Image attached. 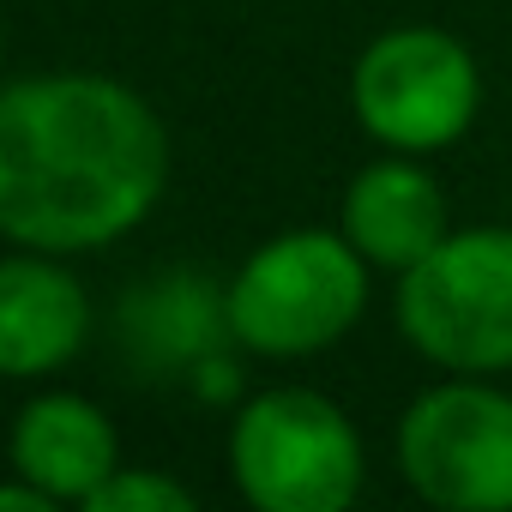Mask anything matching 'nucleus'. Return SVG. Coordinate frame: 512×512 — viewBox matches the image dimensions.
I'll list each match as a JSON object with an SVG mask.
<instances>
[{"instance_id":"nucleus-1","label":"nucleus","mask_w":512,"mask_h":512,"mask_svg":"<svg viewBox=\"0 0 512 512\" xmlns=\"http://www.w3.org/2000/svg\"><path fill=\"white\" fill-rule=\"evenodd\" d=\"M169 187V127L109 73L0 85V235L37 253H103Z\"/></svg>"},{"instance_id":"nucleus-2","label":"nucleus","mask_w":512,"mask_h":512,"mask_svg":"<svg viewBox=\"0 0 512 512\" xmlns=\"http://www.w3.org/2000/svg\"><path fill=\"white\" fill-rule=\"evenodd\" d=\"M368 272L374 266L344 241V229H284L229 272V332L247 356H320L362 320Z\"/></svg>"},{"instance_id":"nucleus-3","label":"nucleus","mask_w":512,"mask_h":512,"mask_svg":"<svg viewBox=\"0 0 512 512\" xmlns=\"http://www.w3.org/2000/svg\"><path fill=\"white\" fill-rule=\"evenodd\" d=\"M398 338L446 374H506L512 368V229L470 223L392 290Z\"/></svg>"},{"instance_id":"nucleus-4","label":"nucleus","mask_w":512,"mask_h":512,"mask_svg":"<svg viewBox=\"0 0 512 512\" xmlns=\"http://www.w3.org/2000/svg\"><path fill=\"white\" fill-rule=\"evenodd\" d=\"M229 476L260 512H344L362 494V434L314 386H266L229 416Z\"/></svg>"},{"instance_id":"nucleus-5","label":"nucleus","mask_w":512,"mask_h":512,"mask_svg":"<svg viewBox=\"0 0 512 512\" xmlns=\"http://www.w3.org/2000/svg\"><path fill=\"white\" fill-rule=\"evenodd\" d=\"M476 109V55L440 25H392L350 67V115L380 151L434 157L470 133Z\"/></svg>"},{"instance_id":"nucleus-6","label":"nucleus","mask_w":512,"mask_h":512,"mask_svg":"<svg viewBox=\"0 0 512 512\" xmlns=\"http://www.w3.org/2000/svg\"><path fill=\"white\" fill-rule=\"evenodd\" d=\"M398 476L440 512H512V392L494 374H446L392 434Z\"/></svg>"},{"instance_id":"nucleus-7","label":"nucleus","mask_w":512,"mask_h":512,"mask_svg":"<svg viewBox=\"0 0 512 512\" xmlns=\"http://www.w3.org/2000/svg\"><path fill=\"white\" fill-rule=\"evenodd\" d=\"M109 344L139 386H187L193 398H229L241 386L223 290L193 266L133 284L109 314Z\"/></svg>"},{"instance_id":"nucleus-8","label":"nucleus","mask_w":512,"mask_h":512,"mask_svg":"<svg viewBox=\"0 0 512 512\" xmlns=\"http://www.w3.org/2000/svg\"><path fill=\"white\" fill-rule=\"evenodd\" d=\"M91 296L61 253L19 247L0 260V380H49L91 344Z\"/></svg>"},{"instance_id":"nucleus-9","label":"nucleus","mask_w":512,"mask_h":512,"mask_svg":"<svg viewBox=\"0 0 512 512\" xmlns=\"http://www.w3.org/2000/svg\"><path fill=\"white\" fill-rule=\"evenodd\" d=\"M338 229L374 272L398 278L452 235V211H446L440 181L422 169V157L386 151L350 175L338 199Z\"/></svg>"},{"instance_id":"nucleus-10","label":"nucleus","mask_w":512,"mask_h":512,"mask_svg":"<svg viewBox=\"0 0 512 512\" xmlns=\"http://www.w3.org/2000/svg\"><path fill=\"white\" fill-rule=\"evenodd\" d=\"M7 464L55 506H85L121 470V434L103 404L79 392H43L7 428Z\"/></svg>"},{"instance_id":"nucleus-11","label":"nucleus","mask_w":512,"mask_h":512,"mask_svg":"<svg viewBox=\"0 0 512 512\" xmlns=\"http://www.w3.org/2000/svg\"><path fill=\"white\" fill-rule=\"evenodd\" d=\"M199 500H193V488L187 482H175V476H163V470H145V464H121L91 500H85V512H193Z\"/></svg>"},{"instance_id":"nucleus-12","label":"nucleus","mask_w":512,"mask_h":512,"mask_svg":"<svg viewBox=\"0 0 512 512\" xmlns=\"http://www.w3.org/2000/svg\"><path fill=\"white\" fill-rule=\"evenodd\" d=\"M0 512H55V500H49L37 482L13 476V482H0Z\"/></svg>"},{"instance_id":"nucleus-13","label":"nucleus","mask_w":512,"mask_h":512,"mask_svg":"<svg viewBox=\"0 0 512 512\" xmlns=\"http://www.w3.org/2000/svg\"><path fill=\"white\" fill-rule=\"evenodd\" d=\"M0 55H7V43H0Z\"/></svg>"}]
</instances>
